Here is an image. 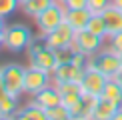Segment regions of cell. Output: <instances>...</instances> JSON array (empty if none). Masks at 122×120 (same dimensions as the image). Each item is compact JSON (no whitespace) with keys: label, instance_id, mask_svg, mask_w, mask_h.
Masks as SVG:
<instances>
[{"label":"cell","instance_id":"cell-1","mask_svg":"<svg viewBox=\"0 0 122 120\" xmlns=\"http://www.w3.org/2000/svg\"><path fill=\"white\" fill-rule=\"evenodd\" d=\"M32 42V34H30V28L22 22L16 24H6L2 32V46L8 50V52H22L26 50Z\"/></svg>","mask_w":122,"mask_h":120},{"label":"cell","instance_id":"cell-2","mask_svg":"<svg viewBox=\"0 0 122 120\" xmlns=\"http://www.w3.org/2000/svg\"><path fill=\"white\" fill-rule=\"evenodd\" d=\"M64 18H66V6L62 2H58V0H54L48 8H44L42 12L38 14V16H34L40 36L44 38L48 32H52L54 28H58L60 24L64 22Z\"/></svg>","mask_w":122,"mask_h":120},{"label":"cell","instance_id":"cell-3","mask_svg":"<svg viewBox=\"0 0 122 120\" xmlns=\"http://www.w3.org/2000/svg\"><path fill=\"white\" fill-rule=\"evenodd\" d=\"M24 74H26V68H22V64L16 62L2 64L0 66V82L12 96L20 98L24 94Z\"/></svg>","mask_w":122,"mask_h":120},{"label":"cell","instance_id":"cell-4","mask_svg":"<svg viewBox=\"0 0 122 120\" xmlns=\"http://www.w3.org/2000/svg\"><path fill=\"white\" fill-rule=\"evenodd\" d=\"M28 60L32 66H38L42 70H46V72L54 74V70H56L58 62H56V52H54L52 48H48L46 44H44V40H40V42H30L28 46Z\"/></svg>","mask_w":122,"mask_h":120},{"label":"cell","instance_id":"cell-5","mask_svg":"<svg viewBox=\"0 0 122 120\" xmlns=\"http://www.w3.org/2000/svg\"><path fill=\"white\" fill-rule=\"evenodd\" d=\"M88 66H94L96 70H100V72H102L104 76H108V78H114L122 70L120 56L116 52H112V50H106V48L98 50L94 56H90Z\"/></svg>","mask_w":122,"mask_h":120},{"label":"cell","instance_id":"cell-6","mask_svg":"<svg viewBox=\"0 0 122 120\" xmlns=\"http://www.w3.org/2000/svg\"><path fill=\"white\" fill-rule=\"evenodd\" d=\"M48 84H52V74L50 72H46V70H42L38 66H32V64L26 68V74H24V94L26 96L34 98Z\"/></svg>","mask_w":122,"mask_h":120},{"label":"cell","instance_id":"cell-7","mask_svg":"<svg viewBox=\"0 0 122 120\" xmlns=\"http://www.w3.org/2000/svg\"><path fill=\"white\" fill-rule=\"evenodd\" d=\"M74 34H76V30L64 20L58 28H54L52 32H48L42 40H44V44H46L48 48H52V50L72 48V44H74Z\"/></svg>","mask_w":122,"mask_h":120},{"label":"cell","instance_id":"cell-8","mask_svg":"<svg viewBox=\"0 0 122 120\" xmlns=\"http://www.w3.org/2000/svg\"><path fill=\"white\" fill-rule=\"evenodd\" d=\"M108 82V76H104L100 70H96L94 66H86L84 76L80 80V88L82 94H90V96H102V90Z\"/></svg>","mask_w":122,"mask_h":120},{"label":"cell","instance_id":"cell-9","mask_svg":"<svg viewBox=\"0 0 122 120\" xmlns=\"http://www.w3.org/2000/svg\"><path fill=\"white\" fill-rule=\"evenodd\" d=\"M104 46V38H100L98 34L90 32V30H78V32L74 34V44L72 48L74 50H80V52H84L86 56H94L98 50H102Z\"/></svg>","mask_w":122,"mask_h":120},{"label":"cell","instance_id":"cell-10","mask_svg":"<svg viewBox=\"0 0 122 120\" xmlns=\"http://www.w3.org/2000/svg\"><path fill=\"white\" fill-rule=\"evenodd\" d=\"M84 70L86 68H80V66H76L72 62H66V64H60L54 70L52 80H56V82H76V84H80V80L84 76Z\"/></svg>","mask_w":122,"mask_h":120},{"label":"cell","instance_id":"cell-11","mask_svg":"<svg viewBox=\"0 0 122 120\" xmlns=\"http://www.w3.org/2000/svg\"><path fill=\"white\" fill-rule=\"evenodd\" d=\"M34 102L40 104L44 110H48V108L56 106V104H62V96H60L58 88L54 86V84H48L46 88H42L36 96H34Z\"/></svg>","mask_w":122,"mask_h":120},{"label":"cell","instance_id":"cell-12","mask_svg":"<svg viewBox=\"0 0 122 120\" xmlns=\"http://www.w3.org/2000/svg\"><path fill=\"white\" fill-rule=\"evenodd\" d=\"M90 16H92V12L88 8H66V18L64 20L78 32V30H84L88 26Z\"/></svg>","mask_w":122,"mask_h":120},{"label":"cell","instance_id":"cell-13","mask_svg":"<svg viewBox=\"0 0 122 120\" xmlns=\"http://www.w3.org/2000/svg\"><path fill=\"white\" fill-rule=\"evenodd\" d=\"M18 110V98L12 96L0 82V118H12Z\"/></svg>","mask_w":122,"mask_h":120},{"label":"cell","instance_id":"cell-14","mask_svg":"<svg viewBox=\"0 0 122 120\" xmlns=\"http://www.w3.org/2000/svg\"><path fill=\"white\" fill-rule=\"evenodd\" d=\"M102 16L106 20V28H108V36H112L116 32H122V10L112 2L108 8L102 12Z\"/></svg>","mask_w":122,"mask_h":120},{"label":"cell","instance_id":"cell-15","mask_svg":"<svg viewBox=\"0 0 122 120\" xmlns=\"http://www.w3.org/2000/svg\"><path fill=\"white\" fill-rule=\"evenodd\" d=\"M16 118L18 120H48V114L40 104H36L32 100L30 104H26V106L16 110Z\"/></svg>","mask_w":122,"mask_h":120},{"label":"cell","instance_id":"cell-16","mask_svg":"<svg viewBox=\"0 0 122 120\" xmlns=\"http://www.w3.org/2000/svg\"><path fill=\"white\" fill-rule=\"evenodd\" d=\"M118 108L120 106L116 102L100 96L98 106H96V110H94V120H114V114H116V110H118Z\"/></svg>","mask_w":122,"mask_h":120},{"label":"cell","instance_id":"cell-17","mask_svg":"<svg viewBox=\"0 0 122 120\" xmlns=\"http://www.w3.org/2000/svg\"><path fill=\"white\" fill-rule=\"evenodd\" d=\"M52 2L54 0H24V2L20 4V8H22V12L26 14V16L34 18V16H38L44 8H48Z\"/></svg>","mask_w":122,"mask_h":120},{"label":"cell","instance_id":"cell-18","mask_svg":"<svg viewBox=\"0 0 122 120\" xmlns=\"http://www.w3.org/2000/svg\"><path fill=\"white\" fill-rule=\"evenodd\" d=\"M102 98H108L112 102H116L118 106H122V86L114 78H108V82H106V86L102 90Z\"/></svg>","mask_w":122,"mask_h":120},{"label":"cell","instance_id":"cell-19","mask_svg":"<svg viewBox=\"0 0 122 120\" xmlns=\"http://www.w3.org/2000/svg\"><path fill=\"white\" fill-rule=\"evenodd\" d=\"M86 30H90V32L98 34L100 38H108V28H106V20L102 14H92L88 20V26H86Z\"/></svg>","mask_w":122,"mask_h":120},{"label":"cell","instance_id":"cell-20","mask_svg":"<svg viewBox=\"0 0 122 120\" xmlns=\"http://www.w3.org/2000/svg\"><path fill=\"white\" fill-rule=\"evenodd\" d=\"M48 120H72L70 118V110L64 106V104H56V106L46 110Z\"/></svg>","mask_w":122,"mask_h":120},{"label":"cell","instance_id":"cell-21","mask_svg":"<svg viewBox=\"0 0 122 120\" xmlns=\"http://www.w3.org/2000/svg\"><path fill=\"white\" fill-rule=\"evenodd\" d=\"M102 48L112 50V52H116V54H122V32H116V34H112V36H108L104 40Z\"/></svg>","mask_w":122,"mask_h":120},{"label":"cell","instance_id":"cell-22","mask_svg":"<svg viewBox=\"0 0 122 120\" xmlns=\"http://www.w3.org/2000/svg\"><path fill=\"white\" fill-rule=\"evenodd\" d=\"M18 8H20L18 0H0V16H4V18L12 16Z\"/></svg>","mask_w":122,"mask_h":120},{"label":"cell","instance_id":"cell-23","mask_svg":"<svg viewBox=\"0 0 122 120\" xmlns=\"http://www.w3.org/2000/svg\"><path fill=\"white\" fill-rule=\"evenodd\" d=\"M110 4H112V0H88L86 8H88L92 14H102Z\"/></svg>","mask_w":122,"mask_h":120},{"label":"cell","instance_id":"cell-24","mask_svg":"<svg viewBox=\"0 0 122 120\" xmlns=\"http://www.w3.org/2000/svg\"><path fill=\"white\" fill-rule=\"evenodd\" d=\"M66 8H86L88 0H60Z\"/></svg>","mask_w":122,"mask_h":120},{"label":"cell","instance_id":"cell-25","mask_svg":"<svg viewBox=\"0 0 122 120\" xmlns=\"http://www.w3.org/2000/svg\"><path fill=\"white\" fill-rule=\"evenodd\" d=\"M4 28H6V22H4V16H0V34L4 32Z\"/></svg>","mask_w":122,"mask_h":120},{"label":"cell","instance_id":"cell-26","mask_svg":"<svg viewBox=\"0 0 122 120\" xmlns=\"http://www.w3.org/2000/svg\"><path fill=\"white\" fill-rule=\"evenodd\" d=\"M114 80H116V82H118L120 86H122V70H120V72H118V74H116V76H114Z\"/></svg>","mask_w":122,"mask_h":120},{"label":"cell","instance_id":"cell-27","mask_svg":"<svg viewBox=\"0 0 122 120\" xmlns=\"http://www.w3.org/2000/svg\"><path fill=\"white\" fill-rule=\"evenodd\" d=\"M112 2H114V4H116V6H118V8L122 10V0H112Z\"/></svg>","mask_w":122,"mask_h":120},{"label":"cell","instance_id":"cell-28","mask_svg":"<svg viewBox=\"0 0 122 120\" xmlns=\"http://www.w3.org/2000/svg\"><path fill=\"white\" fill-rule=\"evenodd\" d=\"M0 46H2V34H0Z\"/></svg>","mask_w":122,"mask_h":120},{"label":"cell","instance_id":"cell-29","mask_svg":"<svg viewBox=\"0 0 122 120\" xmlns=\"http://www.w3.org/2000/svg\"><path fill=\"white\" fill-rule=\"evenodd\" d=\"M118 56H120V64H122V54H118Z\"/></svg>","mask_w":122,"mask_h":120},{"label":"cell","instance_id":"cell-30","mask_svg":"<svg viewBox=\"0 0 122 120\" xmlns=\"http://www.w3.org/2000/svg\"><path fill=\"white\" fill-rule=\"evenodd\" d=\"M18 2H20V4H22V2H24V0H18Z\"/></svg>","mask_w":122,"mask_h":120}]
</instances>
